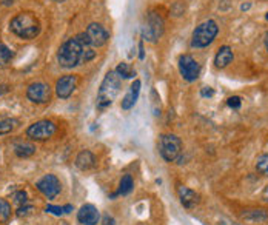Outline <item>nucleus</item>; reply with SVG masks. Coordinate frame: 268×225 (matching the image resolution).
<instances>
[{"instance_id":"f257e3e1","label":"nucleus","mask_w":268,"mask_h":225,"mask_svg":"<svg viewBox=\"0 0 268 225\" xmlns=\"http://www.w3.org/2000/svg\"><path fill=\"white\" fill-rule=\"evenodd\" d=\"M96 57L94 48L88 44L83 33L65 40L57 51V62L62 68L73 70Z\"/></svg>"},{"instance_id":"f03ea898","label":"nucleus","mask_w":268,"mask_h":225,"mask_svg":"<svg viewBox=\"0 0 268 225\" xmlns=\"http://www.w3.org/2000/svg\"><path fill=\"white\" fill-rule=\"evenodd\" d=\"M9 29L19 39L33 40L40 34V20L34 13H19L9 22Z\"/></svg>"},{"instance_id":"7ed1b4c3","label":"nucleus","mask_w":268,"mask_h":225,"mask_svg":"<svg viewBox=\"0 0 268 225\" xmlns=\"http://www.w3.org/2000/svg\"><path fill=\"white\" fill-rule=\"evenodd\" d=\"M121 87H122V79L117 76V73L114 70L106 73V76L103 77L100 88L97 91V108L103 110L113 105L117 94L121 91Z\"/></svg>"},{"instance_id":"20e7f679","label":"nucleus","mask_w":268,"mask_h":225,"mask_svg":"<svg viewBox=\"0 0 268 225\" xmlns=\"http://www.w3.org/2000/svg\"><path fill=\"white\" fill-rule=\"evenodd\" d=\"M219 33V26L214 20H205L196 29L193 31L191 36V47L193 48H207L210 47Z\"/></svg>"},{"instance_id":"39448f33","label":"nucleus","mask_w":268,"mask_h":225,"mask_svg":"<svg viewBox=\"0 0 268 225\" xmlns=\"http://www.w3.org/2000/svg\"><path fill=\"white\" fill-rule=\"evenodd\" d=\"M165 31V22L164 17L156 11H149L145 17V25L142 28V36L145 40L156 44V42L162 37Z\"/></svg>"},{"instance_id":"423d86ee","label":"nucleus","mask_w":268,"mask_h":225,"mask_svg":"<svg viewBox=\"0 0 268 225\" xmlns=\"http://www.w3.org/2000/svg\"><path fill=\"white\" fill-rule=\"evenodd\" d=\"M159 153L167 162H174L182 154V142L176 134H162L159 137Z\"/></svg>"},{"instance_id":"0eeeda50","label":"nucleus","mask_w":268,"mask_h":225,"mask_svg":"<svg viewBox=\"0 0 268 225\" xmlns=\"http://www.w3.org/2000/svg\"><path fill=\"white\" fill-rule=\"evenodd\" d=\"M57 131V125L52 122V121H37L34 124H31L28 128H26V137L31 139V141H37V142H42V141H48L52 136L56 134Z\"/></svg>"},{"instance_id":"6e6552de","label":"nucleus","mask_w":268,"mask_h":225,"mask_svg":"<svg viewBox=\"0 0 268 225\" xmlns=\"http://www.w3.org/2000/svg\"><path fill=\"white\" fill-rule=\"evenodd\" d=\"M179 73H180V76L184 80L187 82H195L199 79L200 76V65H199V62L190 56V54H184V56H180L179 57Z\"/></svg>"},{"instance_id":"1a4fd4ad","label":"nucleus","mask_w":268,"mask_h":225,"mask_svg":"<svg viewBox=\"0 0 268 225\" xmlns=\"http://www.w3.org/2000/svg\"><path fill=\"white\" fill-rule=\"evenodd\" d=\"M36 188L44 195L47 199H56L60 191H62V184L57 176L54 175H45L36 182Z\"/></svg>"},{"instance_id":"9d476101","label":"nucleus","mask_w":268,"mask_h":225,"mask_svg":"<svg viewBox=\"0 0 268 225\" xmlns=\"http://www.w3.org/2000/svg\"><path fill=\"white\" fill-rule=\"evenodd\" d=\"M26 98L29 102L44 105L51 100V88L45 82H34L26 88Z\"/></svg>"},{"instance_id":"9b49d317","label":"nucleus","mask_w":268,"mask_h":225,"mask_svg":"<svg viewBox=\"0 0 268 225\" xmlns=\"http://www.w3.org/2000/svg\"><path fill=\"white\" fill-rule=\"evenodd\" d=\"M83 34H85V37H87V40H88V44L93 48L103 47L106 42H108V39H110V33L105 29V26L100 25V24H96V22L90 24L87 26V29H85Z\"/></svg>"},{"instance_id":"f8f14e48","label":"nucleus","mask_w":268,"mask_h":225,"mask_svg":"<svg viewBox=\"0 0 268 225\" xmlns=\"http://www.w3.org/2000/svg\"><path fill=\"white\" fill-rule=\"evenodd\" d=\"M77 82L79 77L74 76V74H67V76H62L56 82V94L60 99H68L70 96L76 91L77 88Z\"/></svg>"},{"instance_id":"ddd939ff","label":"nucleus","mask_w":268,"mask_h":225,"mask_svg":"<svg viewBox=\"0 0 268 225\" xmlns=\"http://www.w3.org/2000/svg\"><path fill=\"white\" fill-rule=\"evenodd\" d=\"M100 219V211L93 203H85L77 211V221L82 225H97Z\"/></svg>"},{"instance_id":"4468645a","label":"nucleus","mask_w":268,"mask_h":225,"mask_svg":"<svg viewBox=\"0 0 268 225\" xmlns=\"http://www.w3.org/2000/svg\"><path fill=\"white\" fill-rule=\"evenodd\" d=\"M177 195H179L180 203L185 208H195L199 203V200H200V196L197 195L195 190H191L188 187H184V185H180L177 188Z\"/></svg>"},{"instance_id":"2eb2a0df","label":"nucleus","mask_w":268,"mask_h":225,"mask_svg":"<svg viewBox=\"0 0 268 225\" xmlns=\"http://www.w3.org/2000/svg\"><path fill=\"white\" fill-rule=\"evenodd\" d=\"M141 87H142V82L139 79H136L131 83L130 90H128V93L123 96V99H122V110H131L136 105V102L139 99V94H141Z\"/></svg>"},{"instance_id":"dca6fc26","label":"nucleus","mask_w":268,"mask_h":225,"mask_svg":"<svg viewBox=\"0 0 268 225\" xmlns=\"http://www.w3.org/2000/svg\"><path fill=\"white\" fill-rule=\"evenodd\" d=\"M76 167L82 171H88L96 167V156L90 150H82V151L76 156Z\"/></svg>"},{"instance_id":"f3484780","label":"nucleus","mask_w":268,"mask_h":225,"mask_svg":"<svg viewBox=\"0 0 268 225\" xmlns=\"http://www.w3.org/2000/svg\"><path fill=\"white\" fill-rule=\"evenodd\" d=\"M233 60H234L233 50L225 45L218 51L216 57H214V65H216L218 68H227Z\"/></svg>"},{"instance_id":"a211bd4d","label":"nucleus","mask_w":268,"mask_h":225,"mask_svg":"<svg viewBox=\"0 0 268 225\" xmlns=\"http://www.w3.org/2000/svg\"><path fill=\"white\" fill-rule=\"evenodd\" d=\"M17 126H19L17 119H14V117H11V116L0 114V136L13 133Z\"/></svg>"},{"instance_id":"6ab92c4d","label":"nucleus","mask_w":268,"mask_h":225,"mask_svg":"<svg viewBox=\"0 0 268 225\" xmlns=\"http://www.w3.org/2000/svg\"><path fill=\"white\" fill-rule=\"evenodd\" d=\"M36 145L33 144H28V142H20V144H16L14 145V153L17 157L20 159H26V157H31L34 153H36Z\"/></svg>"},{"instance_id":"aec40b11","label":"nucleus","mask_w":268,"mask_h":225,"mask_svg":"<svg viewBox=\"0 0 268 225\" xmlns=\"http://www.w3.org/2000/svg\"><path fill=\"white\" fill-rule=\"evenodd\" d=\"M133 187H134V180L131 177V175H123L121 182H119V190H117L116 195L113 196H126V195H130V193L133 191Z\"/></svg>"},{"instance_id":"412c9836","label":"nucleus","mask_w":268,"mask_h":225,"mask_svg":"<svg viewBox=\"0 0 268 225\" xmlns=\"http://www.w3.org/2000/svg\"><path fill=\"white\" fill-rule=\"evenodd\" d=\"M242 218L245 221H250V222H262V221H267L268 219V213L265 210H261V208H257V210H246L242 214Z\"/></svg>"},{"instance_id":"4be33fe9","label":"nucleus","mask_w":268,"mask_h":225,"mask_svg":"<svg viewBox=\"0 0 268 225\" xmlns=\"http://www.w3.org/2000/svg\"><path fill=\"white\" fill-rule=\"evenodd\" d=\"M114 71L117 73V76H119L122 80H125V79H133L136 76V71L130 65H128L126 62H121L119 65L116 67Z\"/></svg>"},{"instance_id":"5701e85b","label":"nucleus","mask_w":268,"mask_h":225,"mask_svg":"<svg viewBox=\"0 0 268 225\" xmlns=\"http://www.w3.org/2000/svg\"><path fill=\"white\" fill-rule=\"evenodd\" d=\"M14 52L9 50L5 44L0 42V67H6L9 62L13 60Z\"/></svg>"},{"instance_id":"b1692460","label":"nucleus","mask_w":268,"mask_h":225,"mask_svg":"<svg viewBox=\"0 0 268 225\" xmlns=\"http://www.w3.org/2000/svg\"><path fill=\"white\" fill-rule=\"evenodd\" d=\"M256 170L268 177V154H261L256 160Z\"/></svg>"},{"instance_id":"393cba45","label":"nucleus","mask_w":268,"mask_h":225,"mask_svg":"<svg viewBox=\"0 0 268 225\" xmlns=\"http://www.w3.org/2000/svg\"><path fill=\"white\" fill-rule=\"evenodd\" d=\"M9 218H11V205L5 199H0V219L6 222Z\"/></svg>"},{"instance_id":"a878e982","label":"nucleus","mask_w":268,"mask_h":225,"mask_svg":"<svg viewBox=\"0 0 268 225\" xmlns=\"http://www.w3.org/2000/svg\"><path fill=\"white\" fill-rule=\"evenodd\" d=\"M13 199L19 207L28 203V195H26V191H24V190H19V191L13 193Z\"/></svg>"},{"instance_id":"bb28decb","label":"nucleus","mask_w":268,"mask_h":225,"mask_svg":"<svg viewBox=\"0 0 268 225\" xmlns=\"http://www.w3.org/2000/svg\"><path fill=\"white\" fill-rule=\"evenodd\" d=\"M33 211H34V207L31 205V203H25V205H20L17 208V216L19 218H25V216H28V214H31Z\"/></svg>"},{"instance_id":"cd10ccee","label":"nucleus","mask_w":268,"mask_h":225,"mask_svg":"<svg viewBox=\"0 0 268 225\" xmlns=\"http://www.w3.org/2000/svg\"><path fill=\"white\" fill-rule=\"evenodd\" d=\"M227 105L230 106V108H233V110H239L241 105H242V100H241L239 96H233V98H230L227 100Z\"/></svg>"},{"instance_id":"c85d7f7f","label":"nucleus","mask_w":268,"mask_h":225,"mask_svg":"<svg viewBox=\"0 0 268 225\" xmlns=\"http://www.w3.org/2000/svg\"><path fill=\"white\" fill-rule=\"evenodd\" d=\"M45 211L54 214V216H62V214H65L63 213V207H57V205H47Z\"/></svg>"},{"instance_id":"c756f323","label":"nucleus","mask_w":268,"mask_h":225,"mask_svg":"<svg viewBox=\"0 0 268 225\" xmlns=\"http://www.w3.org/2000/svg\"><path fill=\"white\" fill-rule=\"evenodd\" d=\"M200 96H202V98H213V96H214V90L211 87H203L202 91H200Z\"/></svg>"},{"instance_id":"7c9ffc66","label":"nucleus","mask_w":268,"mask_h":225,"mask_svg":"<svg viewBox=\"0 0 268 225\" xmlns=\"http://www.w3.org/2000/svg\"><path fill=\"white\" fill-rule=\"evenodd\" d=\"M102 225H116V219L110 216V214H105L102 218Z\"/></svg>"},{"instance_id":"2f4dec72","label":"nucleus","mask_w":268,"mask_h":225,"mask_svg":"<svg viewBox=\"0 0 268 225\" xmlns=\"http://www.w3.org/2000/svg\"><path fill=\"white\" fill-rule=\"evenodd\" d=\"M139 51H141V52H139V59L144 60L145 59V52H144V44H142V42H141V45H139Z\"/></svg>"},{"instance_id":"473e14b6","label":"nucleus","mask_w":268,"mask_h":225,"mask_svg":"<svg viewBox=\"0 0 268 225\" xmlns=\"http://www.w3.org/2000/svg\"><path fill=\"white\" fill-rule=\"evenodd\" d=\"M262 199L268 203V185L264 188V191H262Z\"/></svg>"},{"instance_id":"72a5a7b5","label":"nucleus","mask_w":268,"mask_h":225,"mask_svg":"<svg viewBox=\"0 0 268 225\" xmlns=\"http://www.w3.org/2000/svg\"><path fill=\"white\" fill-rule=\"evenodd\" d=\"M73 210H74V207H73V205H70V203H68V205H65V207H63V213H65V214L71 213Z\"/></svg>"},{"instance_id":"f704fd0d","label":"nucleus","mask_w":268,"mask_h":225,"mask_svg":"<svg viewBox=\"0 0 268 225\" xmlns=\"http://www.w3.org/2000/svg\"><path fill=\"white\" fill-rule=\"evenodd\" d=\"M8 91H9V87H8V85H2V87H0V96L5 94V93H8Z\"/></svg>"},{"instance_id":"c9c22d12","label":"nucleus","mask_w":268,"mask_h":225,"mask_svg":"<svg viewBox=\"0 0 268 225\" xmlns=\"http://www.w3.org/2000/svg\"><path fill=\"white\" fill-rule=\"evenodd\" d=\"M265 47H267V50H268V33H267V36H265Z\"/></svg>"},{"instance_id":"e433bc0d","label":"nucleus","mask_w":268,"mask_h":225,"mask_svg":"<svg viewBox=\"0 0 268 225\" xmlns=\"http://www.w3.org/2000/svg\"><path fill=\"white\" fill-rule=\"evenodd\" d=\"M52 2H57V3H62V2H65V0H52Z\"/></svg>"},{"instance_id":"4c0bfd02","label":"nucleus","mask_w":268,"mask_h":225,"mask_svg":"<svg viewBox=\"0 0 268 225\" xmlns=\"http://www.w3.org/2000/svg\"><path fill=\"white\" fill-rule=\"evenodd\" d=\"M59 225H70V224H68V222H60Z\"/></svg>"}]
</instances>
